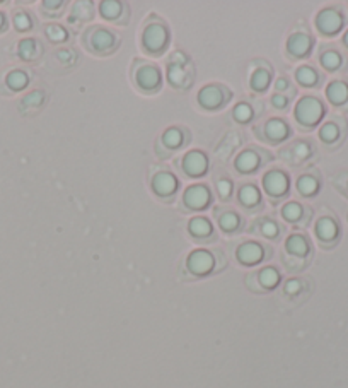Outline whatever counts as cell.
Returning <instances> with one entry per match:
<instances>
[{"instance_id":"obj_1","label":"cell","mask_w":348,"mask_h":388,"mask_svg":"<svg viewBox=\"0 0 348 388\" xmlns=\"http://www.w3.org/2000/svg\"><path fill=\"white\" fill-rule=\"evenodd\" d=\"M323 115V107L314 98H302L296 107V116L299 122L306 125H314Z\"/></svg>"},{"instance_id":"obj_2","label":"cell","mask_w":348,"mask_h":388,"mask_svg":"<svg viewBox=\"0 0 348 388\" xmlns=\"http://www.w3.org/2000/svg\"><path fill=\"white\" fill-rule=\"evenodd\" d=\"M316 24L319 31L331 35V33H336L342 28V16L335 9H324L317 14Z\"/></svg>"},{"instance_id":"obj_3","label":"cell","mask_w":348,"mask_h":388,"mask_svg":"<svg viewBox=\"0 0 348 388\" xmlns=\"http://www.w3.org/2000/svg\"><path fill=\"white\" fill-rule=\"evenodd\" d=\"M166 38H168V35H166V29L161 24H150L143 33V43H145L149 50L157 52L164 47Z\"/></svg>"},{"instance_id":"obj_4","label":"cell","mask_w":348,"mask_h":388,"mask_svg":"<svg viewBox=\"0 0 348 388\" xmlns=\"http://www.w3.org/2000/svg\"><path fill=\"white\" fill-rule=\"evenodd\" d=\"M214 265V258L209 251L196 250L188 257V267H190L191 272L195 274H207Z\"/></svg>"},{"instance_id":"obj_5","label":"cell","mask_w":348,"mask_h":388,"mask_svg":"<svg viewBox=\"0 0 348 388\" xmlns=\"http://www.w3.org/2000/svg\"><path fill=\"white\" fill-rule=\"evenodd\" d=\"M210 194L203 185H193L184 192V202L193 209H202L209 203Z\"/></svg>"},{"instance_id":"obj_6","label":"cell","mask_w":348,"mask_h":388,"mask_svg":"<svg viewBox=\"0 0 348 388\" xmlns=\"http://www.w3.org/2000/svg\"><path fill=\"white\" fill-rule=\"evenodd\" d=\"M263 183L264 188H267L271 195H282L283 192L287 190V185H289L287 176L280 171L267 173V176L263 178Z\"/></svg>"},{"instance_id":"obj_7","label":"cell","mask_w":348,"mask_h":388,"mask_svg":"<svg viewBox=\"0 0 348 388\" xmlns=\"http://www.w3.org/2000/svg\"><path fill=\"white\" fill-rule=\"evenodd\" d=\"M183 166L190 175H202L207 168V157L198 150H193L184 156Z\"/></svg>"},{"instance_id":"obj_8","label":"cell","mask_w":348,"mask_h":388,"mask_svg":"<svg viewBox=\"0 0 348 388\" xmlns=\"http://www.w3.org/2000/svg\"><path fill=\"white\" fill-rule=\"evenodd\" d=\"M152 187L159 195H169L176 188V180L169 173H157L152 180Z\"/></svg>"},{"instance_id":"obj_9","label":"cell","mask_w":348,"mask_h":388,"mask_svg":"<svg viewBox=\"0 0 348 388\" xmlns=\"http://www.w3.org/2000/svg\"><path fill=\"white\" fill-rule=\"evenodd\" d=\"M237 257L244 263H255L263 257V250L256 243H244L237 248Z\"/></svg>"},{"instance_id":"obj_10","label":"cell","mask_w":348,"mask_h":388,"mask_svg":"<svg viewBox=\"0 0 348 388\" xmlns=\"http://www.w3.org/2000/svg\"><path fill=\"white\" fill-rule=\"evenodd\" d=\"M159 72L157 69H154V67L147 65V67H142V69H139L137 72V82L140 88L143 89H154L156 86L159 84Z\"/></svg>"},{"instance_id":"obj_11","label":"cell","mask_w":348,"mask_h":388,"mask_svg":"<svg viewBox=\"0 0 348 388\" xmlns=\"http://www.w3.org/2000/svg\"><path fill=\"white\" fill-rule=\"evenodd\" d=\"M309 47H311V40H309L308 35H302V33L292 35L289 38V41H287V48H289L290 54L297 56L308 54Z\"/></svg>"},{"instance_id":"obj_12","label":"cell","mask_w":348,"mask_h":388,"mask_svg":"<svg viewBox=\"0 0 348 388\" xmlns=\"http://www.w3.org/2000/svg\"><path fill=\"white\" fill-rule=\"evenodd\" d=\"M198 100L205 108H215L222 103V91L215 86H207L200 91Z\"/></svg>"},{"instance_id":"obj_13","label":"cell","mask_w":348,"mask_h":388,"mask_svg":"<svg viewBox=\"0 0 348 388\" xmlns=\"http://www.w3.org/2000/svg\"><path fill=\"white\" fill-rule=\"evenodd\" d=\"M336 222L330 219V217H323V219L317 221L316 224V233L321 240H333L336 236Z\"/></svg>"},{"instance_id":"obj_14","label":"cell","mask_w":348,"mask_h":388,"mask_svg":"<svg viewBox=\"0 0 348 388\" xmlns=\"http://www.w3.org/2000/svg\"><path fill=\"white\" fill-rule=\"evenodd\" d=\"M328 98L333 101V103L340 104L343 103V101L348 100V86L345 82H331L330 86H328Z\"/></svg>"},{"instance_id":"obj_15","label":"cell","mask_w":348,"mask_h":388,"mask_svg":"<svg viewBox=\"0 0 348 388\" xmlns=\"http://www.w3.org/2000/svg\"><path fill=\"white\" fill-rule=\"evenodd\" d=\"M90 45L96 50H106L113 45V35L111 33L104 31V29H97L93 36H90Z\"/></svg>"},{"instance_id":"obj_16","label":"cell","mask_w":348,"mask_h":388,"mask_svg":"<svg viewBox=\"0 0 348 388\" xmlns=\"http://www.w3.org/2000/svg\"><path fill=\"white\" fill-rule=\"evenodd\" d=\"M287 250L292 255H306L308 254V241L301 235H292L287 240Z\"/></svg>"},{"instance_id":"obj_17","label":"cell","mask_w":348,"mask_h":388,"mask_svg":"<svg viewBox=\"0 0 348 388\" xmlns=\"http://www.w3.org/2000/svg\"><path fill=\"white\" fill-rule=\"evenodd\" d=\"M258 164V156H256L253 150H246V153L241 154L239 157L236 160V168L241 169V171H249Z\"/></svg>"},{"instance_id":"obj_18","label":"cell","mask_w":348,"mask_h":388,"mask_svg":"<svg viewBox=\"0 0 348 388\" xmlns=\"http://www.w3.org/2000/svg\"><path fill=\"white\" fill-rule=\"evenodd\" d=\"M190 231L195 236H207L210 235L212 224L205 217H195V219H191L190 222Z\"/></svg>"},{"instance_id":"obj_19","label":"cell","mask_w":348,"mask_h":388,"mask_svg":"<svg viewBox=\"0 0 348 388\" xmlns=\"http://www.w3.org/2000/svg\"><path fill=\"white\" fill-rule=\"evenodd\" d=\"M267 134L271 139H277L278 141V139H283L287 135V125L283 122H280V120H271L267 125Z\"/></svg>"},{"instance_id":"obj_20","label":"cell","mask_w":348,"mask_h":388,"mask_svg":"<svg viewBox=\"0 0 348 388\" xmlns=\"http://www.w3.org/2000/svg\"><path fill=\"white\" fill-rule=\"evenodd\" d=\"M7 84H9L13 89L24 88V86L28 84V75L21 72V70H14V72L7 75Z\"/></svg>"},{"instance_id":"obj_21","label":"cell","mask_w":348,"mask_h":388,"mask_svg":"<svg viewBox=\"0 0 348 388\" xmlns=\"http://www.w3.org/2000/svg\"><path fill=\"white\" fill-rule=\"evenodd\" d=\"M239 199H241V202L246 203V205H253V203H256L260 201V194L255 187L248 185V187L241 188Z\"/></svg>"},{"instance_id":"obj_22","label":"cell","mask_w":348,"mask_h":388,"mask_svg":"<svg viewBox=\"0 0 348 388\" xmlns=\"http://www.w3.org/2000/svg\"><path fill=\"white\" fill-rule=\"evenodd\" d=\"M268 82H270V74H268L264 69H260L253 74L251 88L253 89H264L268 86Z\"/></svg>"},{"instance_id":"obj_23","label":"cell","mask_w":348,"mask_h":388,"mask_svg":"<svg viewBox=\"0 0 348 388\" xmlns=\"http://www.w3.org/2000/svg\"><path fill=\"white\" fill-rule=\"evenodd\" d=\"M260 282L264 286V288H274L275 284L278 282V272L275 269H263L260 274Z\"/></svg>"},{"instance_id":"obj_24","label":"cell","mask_w":348,"mask_h":388,"mask_svg":"<svg viewBox=\"0 0 348 388\" xmlns=\"http://www.w3.org/2000/svg\"><path fill=\"white\" fill-rule=\"evenodd\" d=\"M297 187L299 190H301V194L311 195L317 190V182L313 178V176H302V178H299Z\"/></svg>"},{"instance_id":"obj_25","label":"cell","mask_w":348,"mask_h":388,"mask_svg":"<svg viewBox=\"0 0 348 388\" xmlns=\"http://www.w3.org/2000/svg\"><path fill=\"white\" fill-rule=\"evenodd\" d=\"M122 10V6L115 0H106V2H101V14L104 17H116Z\"/></svg>"},{"instance_id":"obj_26","label":"cell","mask_w":348,"mask_h":388,"mask_svg":"<svg viewBox=\"0 0 348 388\" xmlns=\"http://www.w3.org/2000/svg\"><path fill=\"white\" fill-rule=\"evenodd\" d=\"M162 141H164V144L168 148H177L181 144V141H183V135H181V132L177 129H169L162 135Z\"/></svg>"},{"instance_id":"obj_27","label":"cell","mask_w":348,"mask_h":388,"mask_svg":"<svg viewBox=\"0 0 348 388\" xmlns=\"http://www.w3.org/2000/svg\"><path fill=\"white\" fill-rule=\"evenodd\" d=\"M93 16V9H90L89 2H77L72 9V17H79V19H89Z\"/></svg>"},{"instance_id":"obj_28","label":"cell","mask_w":348,"mask_h":388,"mask_svg":"<svg viewBox=\"0 0 348 388\" xmlns=\"http://www.w3.org/2000/svg\"><path fill=\"white\" fill-rule=\"evenodd\" d=\"M169 81H171L173 84H181V82L184 81L183 63L171 62V65H169Z\"/></svg>"},{"instance_id":"obj_29","label":"cell","mask_w":348,"mask_h":388,"mask_svg":"<svg viewBox=\"0 0 348 388\" xmlns=\"http://www.w3.org/2000/svg\"><path fill=\"white\" fill-rule=\"evenodd\" d=\"M297 79L302 82V84L313 86L314 82L317 81V75L313 69H309V67H301V69L297 70Z\"/></svg>"},{"instance_id":"obj_30","label":"cell","mask_w":348,"mask_h":388,"mask_svg":"<svg viewBox=\"0 0 348 388\" xmlns=\"http://www.w3.org/2000/svg\"><path fill=\"white\" fill-rule=\"evenodd\" d=\"M338 137V127L335 123H326V125L321 129V139L326 142H333L335 139Z\"/></svg>"},{"instance_id":"obj_31","label":"cell","mask_w":348,"mask_h":388,"mask_svg":"<svg viewBox=\"0 0 348 388\" xmlns=\"http://www.w3.org/2000/svg\"><path fill=\"white\" fill-rule=\"evenodd\" d=\"M301 214H302V209L301 205H297V203H287V205L283 207V216H285L289 221L299 219Z\"/></svg>"},{"instance_id":"obj_32","label":"cell","mask_w":348,"mask_h":388,"mask_svg":"<svg viewBox=\"0 0 348 388\" xmlns=\"http://www.w3.org/2000/svg\"><path fill=\"white\" fill-rule=\"evenodd\" d=\"M251 108L248 107L246 103H241V104H237L236 108H234V116H236L239 122H248L249 118H251Z\"/></svg>"},{"instance_id":"obj_33","label":"cell","mask_w":348,"mask_h":388,"mask_svg":"<svg viewBox=\"0 0 348 388\" xmlns=\"http://www.w3.org/2000/svg\"><path fill=\"white\" fill-rule=\"evenodd\" d=\"M47 35L50 40L53 41H63L67 38V31L63 28H60V26H48L47 28Z\"/></svg>"},{"instance_id":"obj_34","label":"cell","mask_w":348,"mask_h":388,"mask_svg":"<svg viewBox=\"0 0 348 388\" xmlns=\"http://www.w3.org/2000/svg\"><path fill=\"white\" fill-rule=\"evenodd\" d=\"M321 62H323L324 67L328 69H336L340 65V56L335 52H326L323 56H321Z\"/></svg>"},{"instance_id":"obj_35","label":"cell","mask_w":348,"mask_h":388,"mask_svg":"<svg viewBox=\"0 0 348 388\" xmlns=\"http://www.w3.org/2000/svg\"><path fill=\"white\" fill-rule=\"evenodd\" d=\"M35 50L36 47L33 40H22L19 43V54H21V56H24V59H29V56L35 54Z\"/></svg>"},{"instance_id":"obj_36","label":"cell","mask_w":348,"mask_h":388,"mask_svg":"<svg viewBox=\"0 0 348 388\" xmlns=\"http://www.w3.org/2000/svg\"><path fill=\"white\" fill-rule=\"evenodd\" d=\"M237 222H239V219H237L236 214L232 212H226L224 216L221 217V226L226 229V231H230V229L236 228Z\"/></svg>"},{"instance_id":"obj_37","label":"cell","mask_w":348,"mask_h":388,"mask_svg":"<svg viewBox=\"0 0 348 388\" xmlns=\"http://www.w3.org/2000/svg\"><path fill=\"white\" fill-rule=\"evenodd\" d=\"M14 22H16V26H17V29H29V26H31V19H29L28 14H24V13H19L16 17H14Z\"/></svg>"},{"instance_id":"obj_38","label":"cell","mask_w":348,"mask_h":388,"mask_svg":"<svg viewBox=\"0 0 348 388\" xmlns=\"http://www.w3.org/2000/svg\"><path fill=\"white\" fill-rule=\"evenodd\" d=\"M261 231H263L264 236H275V235H277L278 228H277V224H275V222L264 221L263 226H261Z\"/></svg>"},{"instance_id":"obj_39","label":"cell","mask_w":348,"mask_h":388,"mask_svg":"<svg viewBox=\"0 0 348 388\" xmlns=\"http://www.w3.org/2000/svg\"><path fill=\"white\" fill-rule=\"evenodd\" d=\"M230 182H227V180H221V182L217 183V188H219V194H221V197H229L230 194Z\"/></svg>"},{"instance_id":"obj_40","label":"cell","mask_w":348,"mask_h":388,"mask_svg":"<svg viewBox=\"0 0 348 388\" xmlns=\"http://www.w3.org/2000/svg\"><path fill=\"white\" fill-rule=\"evenodd\" d=\"M41 100H43V96H41V93H33V94H29L28 98H26L24 101H22V104H29V103H35V107H38V104L41 103Z\"/></svg>"},{"instance_id":"obj_41","label":"cell","mask_w":348,"mask_h":388,"mask_svg":"<svg viewBox=\"0 0 348 388\" xmlns=\"http://www.w3.org/2000/svg\"><path fill=\"white\" fill-rule=\"evenodd\" d=\"M301 289V282L296 281V279H292V281H289L287 282V286H285V291L289 293V295H296V293Z\"/></svg>"},{"instance_id":"obj_42","label":"cell","mask_w":348,"mask_h":388,"mask_svg":"<svg viewBox=\"0 0 348 388\" xmlns=\"http://www.w3.org/2000/svg\"><path fill=\"white\" fill-rule=\"evenodd\" d=\"M309 154V148L306 144H297L296 146V157L297 160H304Z\"/></svg>"},{"instance_id":"obj_43","label":"cell","mask_w":348,"mask_h":388,"mask_svg":"<svg viewBox=\"0 0 348 388\" xmlns=\"http://www.w3.org/2000/svg\"><path fill=\"white\" fill-rule=\"evenodd\" d=\"M271 103H274L277 108H283L287 104V100L283 96H280V94H277V96L271 98Z\"/></svg>"},{"instance_id":"obj_44","label":"cell","mask_w":348,"mask_h":388,"mask_svg":"<svg viewBox=\"0 0 348 388\" xmlns=\"http://www.w3.org/2000/svg\"><path fill=\"white\" fill-rule=\"evenodd\" d=\"M287 88V81L285 79H278L277 81V89L278 91H282V89H285Z\"/></svg>"},{"instance_id":"obj_45","label":"cell","mask_w":348,"mask_h":388,"mask_svg":"<svg viewBox=\"0 0 348 388\" xmlns=\"http://www.w3.org/2000/svg\"><path fill=\"white\" fill-rule=\"evenodd\" d=\"M43 6L45 7H60L62 6V2H45Z\"/></svg>"},{"instance_id":"obj_46","label":"cell","mask_w":348,"mask_h":388,"mask_svg":"<svg viewBox=\"0 0 348 388\" xmlns=\"http://www.w3.org/2000/svg\"><path fill=\"white\" fill-rule=\"evenodd\" d=\"M2 24H3V16L0 14V28H2Z\"/></svg>"},{"instance_id":"obj_47","label":"cell","mask_w":348,"mask_h":388,"mask_svg":"<svg viewBox=\"0 0 348 388\" xmlns=\"http://www.w3.org/2000/svg\"><path fill=\"white\" fill-rule=\"evenodd\" d=\"M345 43L348 45V31H347V35H345Z\"/></svg>"}]
</instances>
